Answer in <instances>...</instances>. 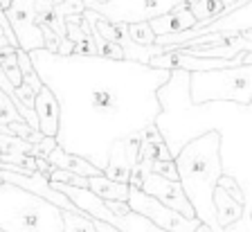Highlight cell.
<instances>
[{
  "instance_id": "obj_14",
  "label": "cell",
  "mask_w": 252,
  "mask_h": 232,
  "mask_svg": "<svg viewBox=\"0 0 252 232\" xmlns=\"http://www.w3.org/2000/svg\"><path fill=\"white\" fill-rule=\"evenodd\" d=\"M133 160L128 158V153H126V144L124 140L115 142L110 147V153H108V163L104 167V176L110 180H115V183H124L128 185V178H131V171H133Z\"/></svg>"
},
{
  "instance_id": "obj_29",
  "label": "cell",
  "mask_w": 252,
  "mask_h": 232,
  "mask_svg": "<svg viewBox=\"0 0 252 232\" xmlns=\"http://www.w3.org/2000/svg\"><path fill=\"white\" fill-rule=\"evenodd\" d=\"M93 219V216H90ZM94 221V230L97 232H120L117 228H113V226H108V223H104V221H99V219H93Z\"/></svg>"
},
{
  "instance_id": "obj_6",
  "label": "cell",
  "mask_w": 252,
  "mask_h": 232,
  "mask_svg": "<svg viewBox=\"0 0 252 232\" xmlns=\"http://www.w3.org/2000/svg\"><path fill=\"white\" fill-rule=\"evenodd\" d=\"M185 2L187 0H106V2L84 0V7L99 14L108 23L131 25V23H149Z\"/></svg>"
},
{
  "instance_id": "obj_3",
  "label": "cell",
  "mask_w": 252,
  "mask_h": 232,
  "mask_svg": "<svg viewBox=\"0 0 252 232\" xmlns=\"http://www.w3.org/2000/svg\"><path fill=\"white\" fill-rule=\"evenodd\" d=\"M220 137L219 133H205L187 142L173 156V165L178 171V183L187 196L189 205L194 210V216L212 232H223L216 223L214 212V187L219 176L223 174L219 158Z\"/></svg>"
},
{
  "instance_id": "obj_12",
  "label": "cell",
  "mask_w": 252,
  "mask_h": 232,
  "mask_svg": "<svg viewBox=\"0 0 252 232\" xmlns=\"http://www.w3.org/2000/svg\"><path fill=\"white\" fill-rule=\"evenodd\" d=\"M34 115H36L38 122V133L45 137H54L57 135V129H59V104L54 99V95L45 86L34 93Z\"/></svg>"
},
{
  "instance_id": "obj_21",
  "label": "cell",
  "mask_w": 252,
  "mask_h": 232,
  "mask_svg": "<svg viewBox=\"0 0 252 232\" xmlns=\"http://www.w3.org/2000/svg\"><path fill=\"white\" fill-rule=\"evenodd\" d=\"M126 32H128V38H131L135 45L149 48V45L156 43V34H153L149 23H131V25H126Z\"/></svg>"
},
{
  "instance_id": "obj_9",
  "label": "cell",
  "mask_w": 252,
  "mask_h": 232,
  "mask_svg": "<svg viewBox=\"0 0 252 232\" xmlns=\"http://www.w3.org/2000/svg\"><path fill=\"white\" fill-rule=\"evenodd\" d=\"M34 5H36V0H14L5 11L7 23L18 43V50L23 52L43 48L41 27L34 23Z\"/></svg>"
},
{
  "instance_id": "obj_17",
  "label": "cell",
  "mask_w": 252,
  "mask_h": 232,
  "mask_svg": "<svg viewBox=\"0 0 252 232\" xmlns=\"http://www.w3.org/2000/svg\"><path fill=\"white\" fill-rule=\"evenodd\" d=\"M212 200H214L216 223H219L220 230H225L230 223L239 221L241 214H243V210H246V205H241V203H236L234 199H230L225 192L220 190L219 185L214 187V196H212Z\"/></svg>"
},
{
  "instance_id": "obj_8",
  "label": "cell",
  "mask_w": 252,
  "mask_h": 232,
  "mask_svg": "<svg viewBox=\"0 0 252 232\" xmlns=\"http://www.w3.org/2000/svg\"><path fill=\"white\" fill-rule=\"evenodd\" d=\"M126 205L131 207V212L144 216L147 221H151L153 226L164 232H194L200 223L198 219H185L183 214L164 207L160 200H156L153 196H147L142 190L131 187V185H128Z\"/></svg>"
},
{
  "instance_id": "obj_24",
  "label": "cell",
  "mask_w": 252,
  "mask_h": 232,
  "mask_svg": "<svg viewBox=\"0 0 252 232\" xmlns=\"http://www.w3.org/2000/svg\"><path fill=\"white\" fill-rule=\"evenodd\" d=\"M11 122H23V117H21V113L16 111L14 101L0 90V127H7Z\"/></svg>"
},
{
  "instance_id": "obj_23",
  "label": "cell",
  "mask_w": 252,
  "mask_h": 232,
  "mask_svg": "<svg viewBox=\"0 0 252 232\" xmlns=\"http://www.w3.org/2000/svg\"><path fill=\"white\" fill-rule=\"evenodd\" d=\"M7 129L11 131V135L21 137V140H25V142H30V144H38L43 137H45L38 131H34L30 124H25V122H11V124H7Z\"/></svg>"
},
{
  "instance_id": "obj_10",
  "label": "cell",
  "mask_w": 252,
  "mask_h": 232,
  "mask_svg": "<svg viewBox=\"0 0 252 232\" xmlns=\"http://www.w3.org/2000/svg\"><path fill=\"white\" fill-rule=\"evenodd\" d=\"M140 190L147 196H153L156 200H160L164 207L183 214L185 219H196L194 210L189 205V200H187V196H185V192H183L178 180H167V178H162V176H158L151 171L147 178L142 180Z\"/></svg>"
},
{
  "instance_id": "obj_11",
  "label": "cell",
  "mask_w": 252,
  "mask_h": 232,
  "mask_svg": "<svg viewBox=\"0 0 252 232\" xmlns=\"http://www.w3.org/2000/svg\"><path fill=\"white\" fill-rule=\"evenodd\" d=\"M0 180L2 183H9V185H16V187H21L25 192H32L34 196H41V199L50 200L52 205H57L59 210H65V212H81L74 207V203L68 199L65 194L61 192L52 190L50 187V180H47L45 174H32V176H23V174H14V171H5V169H0Z\"/></svg>"
},
{
  "instance_id": "obj_16",
  "label": "cell",
  "mask_w": 252,
  "mask_h": 232,
  "mask_svg": "<svg viewBox=\"0 0 252 232\" xmlns=\"http://www.w3.org/2000/svg\"><path fill=\"white\" fill-rule=\"evenodd\" d=\"M236 2L239 0H187L185 7L196 18V25H207L219 16H223L227 9H232Z\"/></svg>"
},
{
  "instance_id": "obj_18",
  "label": "cell",
  "mask_w": 252,
  "mask_h": 232,
  "mask_svg": "<svg viewBox=\"0 0 252 232\" xmlns=\"http://www.w3.org/2000/svg\"><path fill=\"white\" fill-rule=\"evenodd\" d=\"M88 190L101 200H126L128 199V185L115 183V180L106 178L104 174L90 176L88 178Z\"/></svg>"
},
{
  "instance_id": "obj_25",
  "label": "cell",
  "mask_w": 252,
  "mask_h": 232,
  "mask_svg": "<svg viewBox=\"0 0 252 232\" xmlns=\"http://www.w3.org/2000/svg\"><path fill=\"white\" fill-rule=\"evenodd\" d=\"M151 171L158 176H162V178H167V180H178V171H176L173 160H153Z\"/></svg>"
},
{
  "instance_id": "obj_4",
  "label": "cell",
  "mask_w": 252,
  "mask_h": 232,
  "mask_svg": "<svg viewBox=\"0 0 252 232\" xmlns=\"http://www.w3.org/2000/svg\"><path fill=\"white\" fill-rule=\"evenodd\" d=\"M61 210L16 185L0 180V232H61Z\"/></svg>"
},
{
  "instance_id": "obj_2",
  "label": "cell",
  "mask_w": 252,
  "mask_h": 232,
  "mask_svg": "<svg viewBox=\"0 0 252 232\" xmlns=\"http://www.w3.org/2000/svg\"><path fill=\"white\" fill-rule=\"evenodd\" d=\"M160 113L153 127L160 133L171 158L187 142L205 133H219V158L225 176L241 185L243 194L252 200V104L189 99V72L169 70V79L158 88Z\"/></svg>"
},
{
  "instance_id": "obj_15",
  "label": "cell",
  "mask_w": 252,
  "mask_h": 232,
  "mask_svg": "<svg viewBox=\"0 0 252 232\" xmlns=\"http://www.w3.org/2000/svg\"><path fill=\"white\" fill-rule=\"evenodd\" d=\"M47 163L52 165L54 169H63V171H72L77 176H84V178H90V176H99L101 171L97 167L88 163V160L79 158V156H72V153L61 151L59 147H54L52 151L47 153Z\"/></svg>"
},
{
  "instance_id": "obj_26",
  "label": "cell",
  "mask_w": 252,
  "mask_h": 232,
  "mask_svg": "<svg viewBox=\"0 0 252 232\" xmlns=\"http://www.w3.org/2000/svg\"><path fill=\"white\" fill-rule=\"evenodd\" d=\"M223 232H252V205H246L241 219L225 228Z\"/></svg>"
},
{
  "instance_id": "obj_27",
  "label": "cell",
  "mask_w": 252,
  "mask_h": 232,
  "mask_svg": "<svg viewBox=\"0 0 252 232\" xmlns=\"http://www.w3.org/2000/svg\"><path fill=\"white\" fill-rule=\"evenodd\" d=\"M104 207L110 212V214H117V216L131 212V207L126 205V200H104Z\"/></svg>"
},
{
  "instance_id": "obj_22",
  "label": "cell",
  "mask_w": 252,
  "mask_h": 232,
  "mask_svg": "<svg viewBox=\"0 0 252 232\" xmlns=\"http://www.w3.org/2000/svg\"><path fill=\"white\" fill-rule=\"evenodd\" d=\"M216 185H219L220 190L225 192L230 199H234L236 203H241V205H252V200H248L246 199V194H243V190H241V185L236 183L232 176H225V174H220L219 176V180H216Z\"/></svg>"
},
{
  "instance_id": "obj_28",
  "label": "cell",
  "mask_w": 252,
  "mask_h": 232,
  "mask_svg": "<svg viewBox=\"0 0 252 232\" xmlns=\"http://www.w3.org/2000/svg\"><path fill=\"white\" fill-rule=\"evenodd\" d=\"M36 147H38V156L47 158V153H50L54 147H57V140H54V137H43V140L36 144Z\"/></svg>"
},
{
  "instance_id": "obj_7",
  "label": "cell",
  "mask_w": 252,
  "mask_h": 232,
  "mask_svg": "<svg viewBox=\"0 0 252 232\" xmlns=\"http://www.w3.org/2000/svg\"><path fill=\"white\" fill-rule=\"evenodd\" d=\"M50 187L61 194H65L70 200L74 203L77 210H81L84 214L93 216V219H99V221L108 223V226L117 228L120 232H164L160 228H156L151 221H147L144 216L135 214V212H128V214H110L104 207V200L97 199L90 190H81V187H68V185H59V183H50Z\"/></svg>"
},
{
  "instance_id": "obj_1",
  "label": "cell",
  "mask_w": 252,
  "mask_h": 232,
  "mask_svg": "<svg viewBox=\"0 0 252 232\" xmlns=\"http://www.w3.org/2000/svg\"><path fill=\"white\" fill-rule=\"evenodd\" d=\"M32 68L59 104L57 147L88 160L104 174L110 147L153 124L160 113L158 88L169 70L126 59L27 52Z\"/></svg>"
},
{
  "instance_id": "obj_20",
  "label": "cell",
  "mask_w": 252,
  "mask_h": 232,
  "mask_svg": "<svg viewBox=\"0 0 252 232\" xmlns=\"http://www.w3.org/2000/svg\"><path fill=\"white\" fill-rule=\"evenodd\" d=\"M0 153H27V156H38V147L30 144L21 137L11 135V133H0Z\"/></svg>"
},
{
  "instance_id": "obj_19",
  "label": "cell",
  "mask_w": 252,
  "mask_h": 232,
  "mask_svg": "<svg viewBox=\"0 0 252 232\" xmlns=\"http://www.w3.org/2000/svg\"><path fill=\"white\" fill-rule=\"evenodd\" d=\"M61 221L63 230L61 232H97L94 230V221L84 212H65L61 210Z\"/></svg>"
},
{
  "instance_id": "obj_30",
  "label": "cell",
  "mask_w": 252,
  "mask_h": 232,
  "mask_svg": "<svg viewBox=\"0 0 252 232\" xmlns=\"http://www.w3.org/2000/svg\"><path fill=\"white\" fill-rule=\"evenodd\" d=\"M194 232H212V230H210V228H207V226H203V223H198V228H196Z\"/></svg>"
},
{
  "instance_id": "obj_5",
  "label": "cell",
  "mask_w": 252,
  "mask_h": 232,
  "mask_svg": "<svg viewBox=\"0 0 252 232\" xmlns=\"http://www.w3.org/2000/svg\"><path fill=\"white\" fill-rule=\"evenodd\" d=\"M189 99L194 104L203 101H232L252 104V66H232L220 70L189 72Z\"/></svg>"
},
{
  "instance_id": "obj_13",
  "label": "cell",
  "mask_w": 252,
  "mask_h": 232,
  "mask_svg": "<svg viewBox=\"0 0 252 232\" xmlns=\"http://www.w3.org/2000/svg\"><path fill=\"white\" fill-rule=\"evenodd\" d=\"M149 25H151L156 36H167V34H178V32H185V30H191L196 25V18L191 16V11L187 7L180 5L176 9L162 14V16L149 21Z\"/></svg>"
}]
</instances>
